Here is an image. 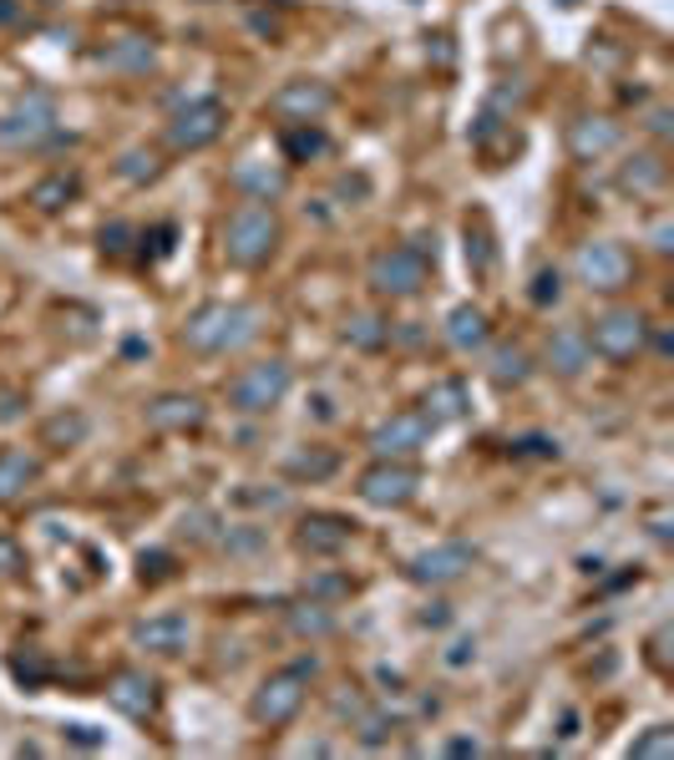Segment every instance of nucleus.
<instances>
[{
	"label": "nucleus",
	"instance_id": "obj_41",
	"mask_svg": "<svg viewBox=\"0 0 674 760\" xmlns=\"http://www.w3.org/2000/svg\"><path fill=\"white\" fill-rule=\"evenodd\" d=\"M654 249H660V254H670L674 249V234H670V223H654Z\"/></svg>",
	"mask_w": 674,
	"mask_h": 760
},
{
	"label": "nucleus",
	"instance_id": "obj_19",
	"mask_svg": "<svg viewBox=\"0 0 674 760\" xmlns=\"http://www.w3.org/2000/svg\"><path fill=\"white\" fill-rule=\"evenodd\" d=\"M36 457H26V451H0V507H11V502L26 498V487L36 482Z\"/></svg>",
	"mask_w": 674,
	"mask_h": 760
},
{
	"label": "nucleus",
	"instance_id": "obj_29",
	"mask_svg": "<svg viewBox=\"0 0 674 760\" xmlns=\"http://www.w3.org/2000/svg\"><path fill=\"white\" fill-rule=\"evenodd\" d=\"M335 472V451H300V457H290V477H310V482H319V477Z\"/></svg>",
	"mask_w": 674,
	"mask_h": 760
},
{
	"label": "nucleus",
	"instance_id": "obj_30",
	"mask_svg": "<svg viewBox=\"0 0 674 760\" xmlns=\"http://www.w3.org/2000/svg\"><path fill=\"white\" fill-rule=\"evenodd\" d=\"M102 62L127 66V71H147V66H153V46H147V41H122L117 52H106Z\"/></svg>",
	"mask_w": 674,
	"mask_h": 760
},
{
	"label": "nucleus",
	"instance_id": "obj_33",
	"mask_svg": "<svg viewBox=\"0 0 674 760\" xmlns=\"http://www.w3.org/2000/svg\"><path fill=\"white\" fill-rule=\"evenodd\" d=\"M153 172H158V158H153V153H127V158H122V178H133V183L153 178Z\"/></svg>",
	"mask_w": 674,
	"mask_h": 760
},
{
	"label": "nucleus",
	"instance_id": "obj_15",
	"mask_svg": "<svg viewBox=\"0 0 674 760\" xmlns=\"http://www.w3.org/2000/svg\"><path fill=\"white\" fill-rule=\"evenodd\" d=\"M147 426H158V432H199L203 401H193V395H158L147 406Z\"/></svg>",
	"mask_w": 674,
	"mask_h": 760
},
{
	"label": "nucleus",
	"instance_id": "obj_23",
	"mask_svg": "<svg viewBox=\"0 0 674 760\" xmlns=\"http://www.w3.org/2000/svg\"><path fill=\"white\" fill-rule=\"evenodd\" d=\"M77 193H81V178H77V172H52V178H41V183L31 188V203L52 213V209H67Z\"/></svg>",
	"mask_w": 674,
	"mask_h": 760
},
{
	"label": "nucleus",
	"instance_id": "obj_14",
	"mask_svg": "<svg viewBox=\"0 0 674 760\" xmlns=\"http://www.w3.org/2000/svg\"><path fill=\"white\" fill-rule=\"evenodd\" d=\"M467 568H472V548H467V543H441V548L422 552V558L411 563V578H416V583H457Z\"/></svg>",
	"mask_w": 674,
	"mask_h": 760
},
{
	"label": "nucleus",
	"instance_id": "obj_31",
	"mask_svg": "<svg viewBox=\"0 0 674 760\" xmlns=\"http://www.w3.org/2000/svg\"><path fill=\"white\" fill-rule=\"evenodd\" d=\"M284 147H290V158H315V153H325V132H315L310 122H300V127L284 137Z\"/></svg>",
	"mask_w": 674,
	"mask_h": 760
},
{
	"label": "nucleus",
	"instance_id": "obj_3",
	"mask_svg": "<svg viewBox=\"0 0 674 760\" xmlns=\"http://www.w3.org/2000/svg\"><path fill=\"white\" fill-rule=\"evenodd\" d=\"M310 674H315V659H300L294 669H279V674H269V680L259 684V695H254L249 715L259 725H269V730L290 725L294 715H300V705H304V684H310Z\"/></svg>",
	"mask_w": 674,
	"mask_h": 760
},
{
	"label": "nucleus",
	"instance_id": "obj_22",
	"mask_svg": "<svg viewBox=\"0 0 674 760\" xmlns=\"http://www.w3.org/2000/svg\"><path fill=\"white\" fill-rule=\"evenodd\" d=\"M234 188H244V193H249V198H259V203H269V198H279V193H284V172H279V168H269V163H265V168H259V163H254V158H244V163H238V168H234Z\"/></svg>",
	"mask_w": 674,
	"mask_h": 760
},
{
	"label": "nucleus",
	"instance_id": "obj_26",
	"mask_svg": "<svg viewBox=\"0 0 674 760\" xmlns=\"http://www.w3.org/2000/svg\"><path fill=\"white\" fill-rule=\"evenodd\" d=\"M290 624H294V634H304V639H325V634L335 629V618L325 603H300L290 614Z\"/></svg>",
	"mask_w": 674,
	"mask_h": 760
},
{
	"label": "nucleus",
	"instance_id": "obj_11",
	"mask_svg": "<svg viewBox=\"0 0 674 760\" xmlns=\"http://www.w3.org/2000/svg\"><path fill=\"white\" fill-rule=\"evenodd\" d=\"M416 487H422V477L411 472L406 461H375L371 472L360 477V498L371 507H406L416 498Z\"/></svg>",
	"mask_w": 674,
	"mask_h": 760
},
{
	"label": "nucleus",
	"instance_id": "obj_35",
	"mask_svg": "<svg viewBox=\"0 0 674 760\" xmlns=\"http://www.w3.org/2000/svg\"><path fill=\"white\" fill-rule=\"evenodd\" d=\"M558 294H563V279H558L553 269H542V275L532 279V304H553Z\"/></svg>",
	"mask_w": 674,
	"mask_h": 760
},
{
	"label": "nucleus",
	"instance_id": "obj_1",
	"mask_svg": "<svg viewBox=\"0 0 674 760\" xmlns=\"http://www.w3.org/2000/svg\"><path fill=\"white\" fill-rule=\"evenodd\" d=\"M259 335V315L244 310V304H203L193 310L183 325V345L199 355H224V350H238Z\"/></svg>",
	"mask_w": 674,
	"mask_h": 760
},
{
	"label": "nucleus",
	"instance_id": "obj_28",
	"mask_svg": "<svg viewBox=\"0 0 674 760\" xmlns=\"http://www.w3.org/2000/svg\"><path fill=\"white\" fill-rule=\"evenodd\" d=\"M345 340L360 345V350H375V345L391 340V325H385V320H375V315H356L350 325H345Z\"/></svg>",
	"mask_w": 674,
	"mask_h": 760
},
{
	"label": "nucleus",
	"instance_id": "obj_37",
	"mask_svg": "<svg viewBox=\"0 0 674 760\" xmlns=\"http://www.w3.org/2000/svg\"><path fill=\"white\" fill-rule=\"evenodd\" d=\"M21 568H26V558H21V548H15L11 538H0V573H5V578H15V573H21Z\"/></svg>",
	"mask_w": 674,
	"mask_h": 760
},
{
	"label": "nucleus",
	"instance_id": "obj_13",
	"mask_svg": "<svg viewBox=\"0 0 674 760\" xmlns=\"http://www.w3.org/2000/svg\"><path fill=\"white\" fill-rule=\"evenodd\" d=\"M106 700H112L127 720H147V715L158 709V684L147 680L143 669H122V674H112V684H106Z\"/></svg>",
	"mask_w": 674,
	"mask_h": 760
},
{
	"label": "nucleus",
	"instance_id": "obj_44",
	"mask_svg": "<svg viewBox=\"0 0 674 760\" xmlns=\"http://www.w3.org/2000/svg\"><path fill=\"white\" fill-rule=\"evenodd\" d=\"M476 750H482L476 740H457V746H451V756H476Z\"/></svg>",
	"mask_w": 674,
	"mask_h": 760
},
{
	"label": "nucleus",
	"instance_id": "obj_25",
	"mask_svg": "<svg viewBox=\"0 0 674 760\" xmlns=\"http://www.w3.org/2000/svg\"><path fill=\"white\" fill-rule=\"evenodd\" d=\"M619 183L634 188V193H654V188H664V163L660 158H634L619 172Z\"/></svg>",
	"mask_w": 674,
	"mask_h": 760
},
{
	"label": "nucleus",
	"instance_id": "obj_40",
	"mask_svg": "<svg viewBox=\"0 0 674 760\" xmlns=\"http://www.w3.org/2000/svg\"><path fill=\"white\" fill-rule=\"evenodd\" d=\"M238 502H244V507H284V492H238Z\"/></svg>",
	"mask_w": 674,
	"mask_h": 760
},
{
	"label": "nucleus",
	"instance_id": "obj_12",
	"mask_svg": "<svg viewBox=\"0 0 674 760\" xmlns=\"http://www.w3.org/2000/svg\"><path fill=\"white\" fill-rule=\"evenodd\" d=\"M330 87L325 81H290V87H279L274 97H269V107H274V118H284L290 127H300V122H319L325 112H330Z\"/></svg>",
	"mask_w": 674,
	"mask_h": 760
},
{
	"label": "nucleus",
	"instance_id": "obj_2",
	"mask_svg": "<svg viewBox=\"0 0 674 760\" xmlns=\"http://www.w3.org/2000/svg\"><path fill=\"white\" fill-rule=\"evenodd\" d=\"M279 244V219L269 203H259V198H249L244 209L228 213L224 223V254L234 264H244V269H259V264L274 254Z\"/></svg>",
	"mask_w": 674,
	"mask_h": 760
},
{
	"label": "nucleus",
	"instance_id": "obj_20",
	"mask_svg": "<svg viewBox=\"0 0 674 760\" xmlns=\"http://www.w3.org/2000/svg\"><path fill=\"white\" fill-rule=\"evenodd\" d=\"M588 329L583 325H563L553 335V340H548V360H553L558 370H563V376H578L583 366H588Z\"/></svg>",
	"mask_w": 674,
	"mask_h": 760
},
{
	"label": "nucleus",
	"instance_id": "obj_27",
	"mask_svg": "<svg viewBox=\"0 0 674 760\" xmlns=\"http://www.w3.org/2000/svg\"><path fill=\"white\" fill-rule=\"evenodd\" d=\"M492 380L497 385H523L528 380V355L517 350V345H503V350L492 355Z\"/></svg>",
	"mask_w": 674,
	"mask_h": 760
},
{
	"label": "nucleus",
	"instance_id": "obj_17",
	"mask_svg": "<svg viewBox=\"0 0 674 760\" xmlns=\"http://www.w3.org/2000/svg\"><path fill=\"white\" fill-rule=\"evenodd\" d=\"M569 147L578 163H594V158H604L608 147H619V127L608 118H583V122H573Z\"/></svg>",
	"mask_w": 674,
	"mask_h": 760
},
{
	"label": "nucleus",
	"instance_id": "obj_45",
	"mask_svg": "<svg viewBox=\"0 0 674 760\" xmlns=\"http://www.w3.org/2000/svg\"><path fill=\"white\" fill-rule=\"evenodd\" d=\"M11 15H15V5L11 0H0V21H11Z\"/></svg>",
	"mask_w": 674,
	"mask_h": 760
},
{
	"label": "nucleus",
	"instance_id": "obj_5",
	"mask_svg": "<svg viewBox=\"0 0 674 760\" xmlns=\"http://www.w3.org/2000/svg\"><path fill=\"white\" fill-rule=\"evenodd\" d=\"M644 335H649L644 315H634V310H608L588 329V350L604 355V360H634L644 350Z\"/></svg>",
	"mask_w": 674,
	"mask_h": 760
},
{
	"label": "nucleus",
	"instance_id": "obj_9",
	"mask_svg": "<svg viewBox=\"0 0 674 760\" xmlns=\"http://www.w3.org/2000/svg\"><path fill=\"white\" fill-rule=\"evenodd\" d=\"M52 132H56L52 97H46V92H31L26 102L11 112V118L0 122V147H36V143H46Z\"/></svg>",
	"mask_w": 674,
	"mask_h": 760
},
{
	"label": "nucleus",
	"instance_id": "obj_32",
	"mask_svg": "<svg viewBox=\"0 0 674 760\" xmlns=\"http://www.w3.org/2000/svg\"><path fill=\"white\" fill-rule=\"evenodd\" d=\"M476 228H482V219H476ZM467 238H472V234H467ZM467 259H472V269H476V275H487V269H492V244H487V228H482V234H476L472 244H467Z\"/></svg>",
	"mask_w": 674,
	"mask_h": 760
},
{
	"label": "nucleus",
	"instance_id": "obj_21",
	"mask_svg": "<svg viewBox=\"0 0 674 760\" xmlns=\"http://www.w3.org/2000/svg\"><path fill=\"white\" fill-rule=\"evenodd\" d=\"M447 340L457 350H476V345H487V315L476 310V304H457L447 315Z\"/></svg>",
	"mask_w": 674,
	"mask_h": 760
},
{
	"label": "nucleus",
	"instance_id": "obj_18",
	"mask_svg": "<svg viewBox=\"0 0 674 760\" xmlns=\"http://www.w3.org/2000/svg\"><path fill=\"white\" fill-rule=\"evenodd\" d=\"M133 639L143 644V649H153V655H183L188 649V618H178V614L147 618V624H137Z\"/></svg>",
	"mask_w": 674,
	"mask_h": 760
},
{
	"label": "nucleus",
	"instance_id": "obj_6",
	"mask_svg": "<svg viewBox=\"0 0 674 760\" xmlns=\"http://www.w3.org/2000/svg\"><path fill=\"white\" fill-rule=\"evenodd\" d=\"M371 284L391 300H406V294H422L426 284V254L416 244H396L371 259Z\"/></svg>",
	"mask_w": 674,
	"mask_h": 760
},
{
	"label": "nucleus",
	"instance_id": "obj_4",
	"mask_svg": "<svg viewBox=\"0 0 674 760\" xmlns=\"http://www.w3.org/2000/svg\"><path fill=\"white\" fill-rule=\"evenodd\" d=\"M573 269H578V279L588 289H604V294H614V289L629 284V275H634V259H629V249H624V244H614V238H594V244H583V249L573 254Z\"/></svg>",
	"mask_w": 674,
	"mask_h": 760
},
{
	"label": "nucleus",
	"instance_id": "obj_24",
	"mask_svg": "<svg viewBox=\"0 0 674 760\" xmlns=\"http://www.w3.org/2000/svg\"><path fill=\"white\" fill-rule=\"evenodd\" d=\"M467 411V391L462 380H441V385H431V395H426V416L431 421H451Z\"/></svg>",
	"mask_w": 674,
	"mask_h": 760
},
{
	"label": "nucleus",
	"instance_id": "obj_38",
	"mask_svg": "<svg viewBox=\"0 0 674 760\" xmlns=\"http://www.w3.org/2000/svg\"><path fill=\"white\" fill-rule=\"evenodd\" d=\"M11 669H15V680H26V684L46 680V664H41V659H11Z\"/></svg>",
	"mask_w": 674,
	"mask_h": 760
},
{
	"label": "nucleus",
	"instance_id": "obj_43",
	"mask_svg": "<svg viewBox=\"0 0 674 760\" xmlns=\"http://www.w3.org/2000/svg\"><path fill=\"white\" fill-rule=\"evenodd\" d=\"M649 132H654V137H664V132H670V112H664V107L654 112V118H649Z\"/></svg>",
	"mask_w": 674,
	"mask_h": 760
},
{
	"label": "nucleus",
	"instance_id": "obj_10",
	"mask_svg": "<svg viewBox=\"0 0 674 760\" xmlns=\"http://www.w3.org/2000/svg\"><path fill=\"white\" fill-rule=\"evenodd\" d=\"M431 426L437 421L426 416V411H401V416H391L381 426V432L371 436V451L381 461H401V457H416L426 446V436H431Z\"/></svg>",
	"mask_w": 674,
	"mask_h": 760
},
{
	"label": "nucleus",
	"instance_id": "obj_8",
	"mask_svg": "<svg viewBox=\"0 0 674 760\" xmlns=\"http://www.w3.org/2000/svg\"><path fill=\"white\" fill-rule=\"evenodd\" d=\"M224 122H228L224 102H193V107H183V112L168 122V147H172V153H199V147L218 143Z\"/></svg>",
	"mask_w": 674,
	"mask_h": 760
},
{
	"label": "nucleus",
	"instance_id": "obj_42",
	"mask_svg": "<svg viewBox=\"0 0 674 760\" xmlns=\"http://www.w3.org/2000/svg\"><path fill=\"white\" fill-rule=\"evenodd\" d=\"M315 593H350V583H345V578H319Z\"/></svg>",
	"mask_w": 674,
	"mask_h": 760
},
{
	"label": "nucleus",
	"instance_id": "obj_34",
	"mask_svg": "<svg viewBox=\"0 0 674 760\" xmlns=\"http://www.w3.org/2000/svg\"><path fill=\"white\" fill-rule=\"evenodd\" d=\"M81 432H87V421H81V416H56L52 426L41 432V442H61V436H67V442H77Z\"/></svg>",
	"mask_w": 674,
	"mask_h": 760
},
{
	"label": "nucleus",
	"instance_id": "obj_16",
	"mask_svg": "<svg viewBox=\"0 0 674 760\" xmlns=\"http://www.w3.org/2000/svg\"><path fill=\"white\" fill-rule=\"evenodd\" d=\"M350 543V523L335 512H310L300 523V548L304 552H340Z\"/></svg>",
	"mask_w": 674,
	"mask_h": 760
},
{
	"label": "nucleus",
	"instance_id": "obj_36",
	"mask_svg": "<svg viewBox=\"0 0 674 760\" xmlns=\"http://www.w3.org/2000/svg\"><path fill=\"white\" fill-rule=\"evenodd\" d=\"M670 750H674V735L664 725L654 735H644V740H634V756H670Z\"/></svg>",
	"mask_w": 674,
	"mask_h": 760
},
{
	"label": "nucleus",
	"instance_id": "obj_7",
	"mask_svg": "<svg viewBox=\"0 0 674 760\" xmlns=\"http://www.w3.org/2000/svg\"><path fill=\"white\" fill-rule=\"evenodd\" d=\"M290 380L294 376L284 360H259V366H249L234 385H228V401H234L238 411H269L290 395Z\"/></svg>",
	"mask_w": 674,
	"mask_h": 760
},
{
	"label": "nucleus",
	"instance_id": "obj_39",
	"mask_svg": "<svg viewBox=\"0 0 674 760\" xmlns=\"http://www.w3.org/2000/svg\"><path fill=\"white\" fill-rule=\"evenodd\" d=\"M172 558H168V552H143V578H153V583H158V578H168L172 573Z\"/></svg>",
	"mask_w": 674,
	"mask_h": 760
}]
</instances>
